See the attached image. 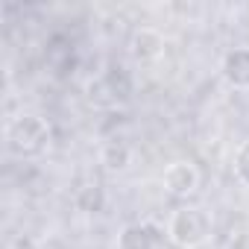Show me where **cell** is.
Returning <instances> with one entry per match:
<instances>
[{
  "mask_svg": "<svg viewBox=\"0 0 249 249\" xmlns=\"http://www.w3.org/2000/svg\"><path fill=\"white\" fill-rule=\"evenodd\" d=\"M214 220L202 205H179L167 220V240L179 249H199L211 240Z\"/></svg>",
  "mask_w": 249,
  "mask_h": 249,
  "instance_id": "1",
  "label": "cell"
},
{
  "mask_svg": "<svg viewBox=\"0 0 249 249\" xmlns=\"http://www.w3.org/2000/svg\"><path fill=\"white\" fill-rule=\"evenodd\" d=\"M6 147L12 156L33 159L50 147V123L41 114H18L6 123Z\"/></svg>",
  "mask_w": 249,
  "mask_h": 249,
  "instance_id": "2",
  "label": "cell"
},
{
  "mask_svg": "<svg viewBox=\"0 0 249 249\" xmlns=\"http://www.w3.org/2000/svg\"><path fill=\"white\" fill-rule=\"evenodd\" d=\"M161 185L167 188V194H170V196L188 199V196H194V194L199 191V185H202V173H199V167H196L194 161L179 159V161H173V164H167V167H164Z\"/></svg>",
  "mask_w": 249,
  "mask_h": 249,
  "instance_id": "3",
  "label": "cell"
},
{
  "mask_svg": "<svg viewBox=\"0 0 249 249\" xmlns=\"http://www.w3.org/2000/svg\"><path fill=\"white\" fill-rule=\"evenodd\" d=\"M167 50V38L156 30V27H138L132 30L129 36V56L141 65H150V62H159Z\"/></svg>",
  "mask_w": 249,
  "mask_h": 249,
  "instance_id": "4",
  "label": "cell"
},
{
  "mask_svg": "<svg viewBox=\"0 0 249 249\" xmlns=\"http://www.w3.org/2000/svg\"><path fill=\"white\" fill-rule=\"evenodd\" d=\"M159 243H161V229L147 220L123 226L117 234V249H159Z\"/></svg>",
  "mask_w": 249,
  "mask_h": 249,
  "instance_id": "5",
  "label": "cell"
},
{
  "mask_svg": "<svg viewBox=\"0 0 249 249\" xmlns=\"http://www.w3.org/2000/svg\"><path fill=\"white\" fill-rule=\"evenodd\" d=\"M220 73L231 88L246 91L249 88V47H231L220 62Z\"/></svg>",
  "mask_w": 249,
  "mask_h": 249,
  "instance_id": "6",
  "label": "cell"
},
{
  "mask_svg": "<svg viewBox=\"0 0 249 249\" xmlns=\"http://www.w3.org/2000/svg\"><path fill=\"white\" fill-rule=\"evenodd\" d=\"M88 103H94V106H117L123 97H126V91H120L117 85H114V76H94L91 82H88Z\"/></svg>",
  "mask_w": 249,
  "mask_h": 249,
  "instance_id": "7",
  "label": "cell"
},
{
  "mask_svg": "<svg viewBox=\"0 0 249 249\" xmlns=\"http://www.w3.org/2000/svg\"><path fill=\"white\" fill-rule=\"evenodd\" d=\"M100 164H103L108 173H123V170H129V164H132V147L123 144V141H108V144H103V150H100Z\"/></svg>",
  "mask_w": 249,
  "mask_h": 249,
  "instance_id": "8",
  "label": "cell"
},
{
  "mask_svg": "<svg viewBox=\"0 0 249 249\" xmlns=\"http://www.w3.org/2000/svg\"><path fill=\"white\" fill-rule=\"evenodd\" d=\"M234 176L243 185H249V138L240 141V147L234 150Z\"/></svg>",
  "mask_w": 249,
  "mask_h": 249,
  "instance_id": "9",
  "label": "cell"
}]
</instances>
